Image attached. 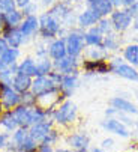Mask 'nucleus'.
<instances>
[{"label":"nucleus","mask_w":138,"mask_h":152,"mask_svg":"<svg viewBox=\"0 0 138 152\" xmlns=\"http://www.w3.org/2000/svg\"><path fill=\"white\" fill-rule=\"evenodd\" d=\"M0 125H2L6 131H11V133H14L18 128V125H17L14 116H12V112H6V113H3L2 116H0Z\"/></svg>","instance_id":"b1692460"},{"label":"nucleus","mask_w":138,"mask_h":152,"mask_svg":"<svg viewBox=\"0 0 138 152\" xmlns=\"http://www.w3.org/2000/svg\"><path fill=\"white\" fill-rule=\"evenodd\" d=\"M53 68L60 72L62 75H69V74H77V59L71 56H65L63 59L54 60Z\"/></svg>","instance_id":"39448f33"},{"label":"nucleus","mask_w":138,"mask_h":152,"mask_svg":"<svg viewBox=\"0 0 138 152\" xmlns=\"http://www.w3.org/2000/svg\"><path fill=\"white\" fill-rule=\"evenodd\" d=\"M128 12H129L131 18H138V3H132V5L129 6Z\"/></svg>","instance_id":"2f4dec72"},{"label":"nucleus","mask_w":138,"mask_h":152,"mask_svg":"<svg viewBox=\"0 0 138 152\" xmlns=\"http://www.w3.org/2000/svg\"><path fill=\"white\" fill-rule=\"evenodd\" d=\"M21 105H24V107H35L36 105V96L30 91L21 94Z\"/></svg>","instance_id":"c85d7f7f"},{"label":"nucleus","mask_w":138,"mask_h":152,"mask_svg":"<svg viewBox=\"0 0 138 152\" xmlns=\"http://www.w3.org/2000/svg\"><path fill=\"white\" fill-rule=\"evenodd\" d=\"M110 2H111V3H113V6H114V5H120V3H123L125 0H110Z\"/></svg>","instance_id":"4c0bfd02"},{"label":"nucleus","mask_w":138,"mask_h":152,"mask_svg":"<svg viewBox=\"0 0 138 152\" xmlns=\"http://www.w3.org/2000/svg\"><path fill=\"white\" fill-rule=\"evenodd\" d=\"M125 59L134 65V66H138V45H129L125 50Z\"/></svg>","instance_id":"bb28decb"},{"label":"nucleus","mask_w":138,"mask_h":152,"mask_svg":"<svg viewBox=\"0 0 138 152\" xmlns=\"http://www.w3.org/2000/svg\"><path fill=\"white\" fill-rule=\"evenodd\" d=\"M62 99V95L59 91L47 92L44 95L36 96V107L42 108V110H54V105Z\"/></svg>","instance_id":"423d86ee"},{"label":"nucleus","mask_w":138,"mask_h":152,"mask_svg":"<svg viewBox=\"0 0 138 152\" xmlns=\"http://www.w3.org/2000/svg\"><path fill=\"white\" fill-rule=\"evenodd\" d=\"M53 91H59V84H57L50 75L35 77V80L32 81L30 92H32L35 96L44 95V94H47V92H53Z\"/></svg>","instance_id":"7ed1b4c3"},{"label":"nucleus","mask_w":138,"mask_h":152,"mask_svg":"<svg viewBox=\"0 0 138 152\" xmlns=\"http://www.w3.org/2000/svg\"><path fill=\"white\" fill-rule=\"evenodd\" d=\"M32 77L29 75H24V74H21V72H17L12 78V83L11 86L14 88V91H17L20 95L21 94H24V92H29L30 88H32Z\"/></svg>","instance_id":"ddd939ff"},{"label":"nucleus","mask_w":138,"mask_h":152,"mask_svg":"<svg viewBox=\"0 0 138 152\" xmlns=\"http://www.w3.org/2000/svg\"><path fill=\"white\" fill-rule=\"evenodd\" d=\"M90 9H93L96 14L102 15H108L113 11V3L110 0H89Z\"/></svg>","instance_id":"a211bd4d"},{"label":"nucleus","mask_w":138,"mask_h":152,"mask_svg":"<svg viewBox=\"0 0 138 152\" xmlns=\"http://www.w3.org/2000/svg\"><path fill=\"white\" fill-rule=\"evenodd\" d=\"M131 15L128 11H116V12H113V24L114 27H116L117 30H125L129 27L131 24Z\"/></svg>","instance_id":"2eb2a0df"},{"label":"nucleus","mask_w":138,"mask_h":152,"mask_svg":"<svg viewBox=\"0 0 138 152\" xmlns=\"http://www.w3.org/2000/svg\"><path fill=\"white\" fill-rule=\"evenodd\" d=\"M99 20H101V15L96 14L93 9H87V11L83 12V14L80 15V18H78L80 24H81L83 27H84V26H92V24H95V23H98Z\"/></svg>","instance_id":"412c9836"},{"label":"nucleus","mask_w":138,"mask_h":152,"mask_svg":"<svg viewBox=\"0 0 138 152\" xmlns=\"http://www.w3.org/2000/svg\"><path fill=\"white\" fill-rule=\"evenodd\" d=\"M39 27H41V32L45 38H51L59 32V23L48 14H44L39 18Z\"/></svg>","instance_id":"1a4fd4ad"},{"label":"nucleus","mask_w":138,"mask_h":152,"mask_svg":"<svg viewBox=\"0 0 138 152\" xmlns=\"http://www.w3.org/2000/svg\"><path fill=\"white\" fill-rule=\"evenodd\" d=\"M56 140H57V131L51 129V131L48 133V136L42 140V143H41V145H50V146H51V145H53Z\"/></svg>","instance_id":"7c9ffc66"},{"label":"nucleus","mask_w":138,"mask_h":152,"mask_svg":"<svg viewBox=\"0 0 138 152\" xmlns=\"http://www.w3.org/2000/svg\"><path fill=\"white\" fill-rule=\"evenodd\" d=\"M30 3V0H15V5H18L20 8H26Z\"/></svg>","instance_id":"e433bc0d"},{"label":"nucleus","mask_w":138,"mask_h":152,"mask_svg":"<svg viewBox=\"0 0 138 152\" xmlns=\"http://www.w3.org/2000/svg\"><path fill=\"white\" fill-rule=\"evenodd\" d=\"M9 48V45H8V42H6V39L5 38H0V56H2L6 50Z\"/></svg>","instance_id":"473e14b6"},{"label":"nucleus","mask_w":138,"mask_h":152,"mask_svg":"<svg viewBox=\"0 0 138 152\" xmlns=\"http://www.w3.org/2000/svg\"><path fill=\"white\" fill-rule=\"evenodd\" d=\"M51 126H53V121H50V119L42 121V122H38V124H35V125H32V126L29 128V136H30L38 145H41L42 140L47 137L48 133L53 129Z\"/></svg>","instance_id":"20e7f679"},{"label":"nucleus","mask_w":138,"mask_h":152,"mask_svg":"<svg viewBox=\"0 0 138 152\" xmlns=\"http://www.w3.org/2000/svg\"><path fill=\"white\" fill-rule=\"evenodd\" d=\"M50 56L54 60H59V59H63L65 56H68V53H66V41L56 39L50 45Z\"/></svg>","instance_id":"6ab92c4d"},{"label":"nucleus","mask_w":138,"mask_h":152,"mask_svg":"<svg viewBox=\"0 0 138 152\" xmlns=\"http://www.w3.org/2000/svg\"><path fill=\"white\" fill-rule=\"evenodd\" d=\"M15 11V0H0V14L5 15Z\"/></svg>","instance_id":"c756f323"},{"label":"nucleus","mask_w":138,"mask_h":152,"mask_svg":"<svg viewBox=\"0 0 138 152\" xmlns=\"http://www.w3.org/2000/svg\"><path fill=\"white\" fill-rule=\"evenodd\" d=\"M110 104L113 105V108L122 112V113H128V115H138V107L135 104H132L131 101L122 98V96H114L111 98Z\"/></svg>","instance_id":"f8f14e48"},{"label":"nucleus","mask_w":138,"mask_h":152,"mask_svg":"<svg viewBox=\"0 0 138 152\" xmlns=\"http://www.w3.org/2000/svg\"><path fill=\"white\" fill-rule=\"evenodd\" d=\"M102 128L105 131L117 134L120 137H129V129L126 128V125H123L116 118H107L105 121H102Z\"/></svg>","instance_id":"0eeeda50"},{"label":"nucleus","mask_w":138,"mask_h":152,"mask_svg":"<svg viewBox=\"0 0 138 152\" xmlns=\"http://www.w3.org/2000/svg\"><path fill=\"white\" fill-rule=\"evenodd\" d=\"M0 104L6 112H11L15 107L21 105V95L14 91L12 86L0 84Z\"/></svg>","instance_id":"f03ea898"},{"label":"nucleus","mask_w":138,"mask_h":152,"mask_svg":"<svg viewBox=\"0 0 138 152\" xmlns=\"http://www.w3.org/2000/svg\"><path fill=\"white\" fill-rule=\"evenodd\" d=\"M77 84H78V77L77 74H69V75H63L62 78V83L59 86V92L62 95V98H68V96H71L72 92L75 91L77 88Z\"/></svg>","instance_id":"9b49d317"},{"label":"nucleus","mask_w":138,"mask_h":152,"mask_svg":"<svg viewBox=\"0 0 138 152\" xmlns=\"http://www.w3.org/2000/svg\"><path fill=\"white\" fill-rule=\"evenodd\" d=\"M53 119L60 124V125H68V124H72L77 119V105L72 101H63L57 108H54V113H53Z\"/></svg>","instance_id":"f257e3e1"},{"label":"nucleus","mask_w":138,"mask_h":152,"mask_svg":"<svg viewBox=\"0 0 138 152\" xmlns=\"http://www.w3.org/2000/svg\"><path fill=\"white\" fill-rule=\"evenodd\" d=\"M3 21H5V24H8V26L14 27V26H17V24L20 23V21H21V14H20L18 11L8 12V14H5V15H3Z\"/></svg>","instance_id":"cd10ccee"},{"label":"nucleus","mask_w":138,"mask_h":152,"mask_svg":"<svg viewBox=\"0 0 138 152\" xmlns=\"http://www.w3.org/2000/svg\"><path fill=\"white\" fill-rule=\"evenodd\" d=\"M38 26H39V20H38L36 17H33V15H29V17L24 20V23L21 24L20 30H21V33L24 35V36H29V35H32V33L36 30Z\"/></svg>","instance_id":"aec40b11"},{"label":"nucleus","mask_w":138,"mask_h":152,"mask_svg":"<svg viewBox=\"0 0 138 152\" xmlns=\"http://www.w3.org/2000/svg\"><path fill=\"white\" fill-rule=\"evenodd\" d=\"M18 72L29 77H36V62L32 59H24L18 65Z\"/></svg>","instance_id":"5701e85b"},{"label":"nucleus","mask_w":138,"mask_h":152,"mask_svg":"<svg viewBox=\"0 0 138 152\" xmlns=\"http://www.w3.org/2000/svg\"><path fill=\"white\" fill-rule=\"evenodd\" d=\"M8 139H9V136L6 133H0V149L8 145Z\"/></svg>","instance_id":"72a5a7b5"},{"label":"nucleus","mask_w":138,"mask_h":152,"mask_svg":"<svg viewBox=\"0 0 138 152\" xmlns=\"http://www.w3.org/2000/svg\"><path fill=\"white\" fill-rule=\"evenodd\" d=\"M84 47V36L80 33H71L66 39V53L71 57H77Z\"/></svg>","instance_id":"6e6552de"},{"label":"nucleus","mask_w":138,"mask_h":152,"mask_svg":"<svg viewBox=\"0 0 138 152\" xmlns=\"http://www.w3.org/2000/svg\"><path fill=\"white\" fill-rule=\"evenodd\" d=\"M84 41L89 45H102V36L99 29H93L92 32L84 35Z\"/></svg>","instance_id":"a878e982"},{"label":"nucleus","mask_w":138,"mask_h":152,"mask_svg":"<svg viewBox=\"0 0 138 152\" xmlns=\"http://www.w3.org/2000/svg\"><path fill=\"white\" fill-rule=\"evenodd\" d=\"M51 71H53V63L48 59H41L39 62H36V77L48 75Z\"/></svg>","instance_id":"393cba45"},{"label":"nucleus","mask_w":138,"mask_h":152,"mask_svg":"<svg viewBox=\"0 0 138 152\" xmlns=\"http://www.w3.org/2000/svg\"><path fill=\"white\" fill-rule=\"evenodd\" d=\"M92 152H105L102 148H93V149H92Z\"/></svg>","instance_id":"58836bf2"},{"label":"nucleus","mask_w":138,"mask_h":152,"mask_svg":"<svg viewBox=\"0 0 138 152\" xmlns=\"http://www.w3.org/2000/svg\"><path fill=\"white\" fill-rule=\"evenodd\" d=\"M113 143H114V142H113L111 139H105V140L102 142L101 148H102L104 151H107V149H111V148H113Z\"/></svg>","instance_id":"c9c22d12"},{"label":"nucleus","mask_w":138,"mask_h":152,"mask_svg":"<svg viewBox=\"0 0 138 152\" xmlns=\"http://www.w3.org/2000/svg\"><path fill=\"white\" fill-rule=\"evenodd\" d=\"M18 56H20L18 48H8L2 56H0V71H3V69L12 66V65H15Z\"/></svg>","instance_id":"dca6fc26"},{"label":"nucleus","mask_w":138,"mask_h":152,"mask_svg":"<svg viewBox=\"0 0 138 152\" xmlns=\"http://www.w3.org/2000/svg\"><path fill=\"white\" fill-rule=\"evenodd\" d=\"M36 152H54V149L50 146V145H39Z\"/></svg>","instance_id":"f704fd0d"},{"label":"nucleus","mask_w":138,"mask_h":152,"mask_svg":"<svg viewBox=\"0 0 138 152\" xmlns=\"http://www.w3.org/2000/svg\"><path fill=\"white\" fill-rule=\"evenodd\" d=\"M84 68L89 72H99V74H105L110 71V66L102 60H89L84 63Z\"/></svg>","instance_id":"4be33fe9"},{"label":"nucleus","mask_w":138,"mask_h":152,"mask_svg":"<svg viewBox=\"0 0 138 152\" xmlns=\"http://www.w3.org/2000/svg\"><path fill=\"white\" fill-rule=\"evenodd\" d=\"M68 143L74 149V152H87L89 137L86 134H72L68 139Z\"/></svg>","instance_id":"4468645a"},{"label":"nucleus","mask_w":138,"mask_h":152,"mask_svg":"<svg viewBox=\"0 0 138 152\" xmlns=\"http://www.w3.org/2000/svg\"><path fill=\"white\" fill-rule=\"evenodd\" d=\"M119 77L122 78H126V80H132V81H137L138 80V71L132 66V65H126V63H120L119 66H116L113 69Z\"/></svg>","instance_id":"f3484780"},{"label":"nucleus","mask_w":138,"mask_h":152,"mask_svg":"<svg viewBox=\"0 0 138 152\" xmlns=\"http://www.w3.org/2000/svg\"><path fill=\"white\" fill-rule=\"evenodd\" d=\"M54 152H74V151H71V149H57Z\"/></svg>","instance_id":"a19ab883"},{"label":"nucleus","mask_w":138,"mask_h":152,"mask_svg":"<svg viewBox=\"0 0 138 152\" xmlns=\"http://www.w3.org/2000/svg\"><path fill=\"white\" fill-rule=\"evenodd\" d=\"M123 3H125V5H128V6H131L132 3H135V0H125Z\"/></svg>","instance_id":"ea45409f"},{"label":"nucleus","mask_w":138,"mask_h":152,"mask_svg":"<svg viewBox=\"0 0 138 152\" xmlns=\"http://www.w3.org/2000/svg\"><path fill=\"white\" fill-rule=\"evenodd\" d=\"M3 35H5V39H6V42H8L9 48H18V47L23 44V39H24V35L21 33L20 29L11 27V26H8V24H5Z\"/></svg>","instance_id":"9d476101"}]
</instances>
